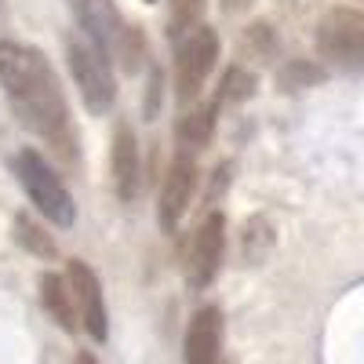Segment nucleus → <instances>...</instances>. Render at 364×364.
I'll return each mask as SVG.
<instances>
[{
    "label": "nucleus",
    "instance_id": "obj_19",
    "mask_svg": "<svg viewBox=\"0 0 364 364\" xmlns=\"http://www.w3.org/2000/svg\"><path fill=\"white\" fill-rule=\"evenodd\" d=\"M360 4H364V0H360Z\"/></svg>",
    "mask_w": 364,
    "mask_h": 364
},
{
    "label": "nucleus",
    "instance_id": "obj_2",
    "mask_svg": "<svg viewBox=\"0 0 364 364\" xmlns=\"http://www.w3.org/2000/svg\"><path fill=\"white\" fill-rule=\"evenodd\" d=\"M11 171L18 178V186L26 190V197L33 200V208L48 223H55L58 230L73 226V219H77L73 193L66 190L63 175L44 161V154H37V149H18L11 157Z\"/></svg>",
    "mask_w": 364,
    "mask_h": 364
},
{
    "label": "nucleus",
    "instance_id": "obj_11",
    "mask_svg": "<svg viewBox=\"0 0 364 364\" xmlns=\"http://www.w3.org/2000/svg\"><path fill=\"white\" fill-rule=\"evenodd\" d=\"M186 364H219L223 353V314L219 306H204L186 328Z\"/></svg>",
    "mask_w": 364,
    "mask_h": 364
},
{
    "label": "nucleus",
    "instance_id": "obj_9",
    "mask_svg": "<svg viewBox=\"0 0 364 364\" xmlns=\"http://www.w3.org/2000/svg\"><path fill=\"white\" fill-rule=\"evenodd\" d=\"M193 190H197V164H193V157L178 154L164 175L161 200H157V219H161L164 233H175V226L182 223V215H186V208L193 200Z\"/></svg>",
    "mask_w": 364,
    "mask_h": 364
},
{
    "label": "nucleus",
    "instance_id": "obj_5",
    "mask_svg": "<svg viewBox=\"0 0 364 364\" xmlns=\"http://www.w3.org/2000/svg\"><path fill=\"white\" fill-rule=\"evenodd\" d=\"M215 58H219V37L204 22L178 41V51H175V99L178 102H193L200 95L208 73L215 70Z\"/></svg>",
    "mask_w": 364,
    "mask_h": 364
},
{
    "label": "nucleus",
    "instance_id": "obj_1",
    "mask_svg": "<svg viewBox=\"0 0 364 364\" xmlns=\"http://www.w3.org/2000/svg\"><path fill=\"white\" fill-rule=\"evenodd\" d=\"M0 91L8 95L15 117L29 132L55 146L66 161L77 157L73 117L63 95V84H58L51 58L41 48L0 41Z\"/></svg>",
    "mask_w": 364,
    "mask_h": 364
},
{
    "label": "nucleus",
    "instance_id": "obj_18",
    "mask_svg": "<svg viewBox=\"0 0 364 364\" xmlns=\"http://www.w3.org/2000/svg\"><path fill=\"white\" fill-rule=\"evenodd\" d=\"M73 364H99V360H95V353H87V350H80V353L73 357Z\"/></svg>",
    "mask_w": 364,
    "mask_h": 364
},
{
    "label": "nucleus",
    "instance_id": "obj_7",
    "mask_svg": "<svg viewBox=\"0 0 364 364\" xmlns=\"http://www.w3.org/2000/svg\"><path fill=\"white\" fill-rule=\"evenodd\" d=\"M66 284H70V299H73V310H77L80 328L95 343H106L109 339V317H106V299H102L99 273L91 269L84 259H70Z\"/></svg>",
    "mask_w": 364,
    "mask_h": 364
},
{
    "label": "nucleus",
    "instance_id": "obj_4",
    "mask_svg": "<svg viewBox=\"0 0 364 364\" xmlns=\"http://www.w3.org/2000/svg\"><path fill=\"white\" fill-rule=\"evenodd\" d=\"M317 55L343 73H364V11H328L317 26Z\"/></svg>",
    "mask_w": 364,
    "mask_h": 364
},
{
    "label": "nucleus",
    "instance_id": "obj_14",
    "mask_svg": "<svg viewBox=\"0 0 364 364\" xmlns=\"http://www.w3.org/2000/svg\"><path fill=\"white\" fill-rule=\"evenodd\" d=\"M200 18H204V0H171V41L178 37H186V33H193V29L200 26Z\"/></svg>",
    "mask_w": 364,
    "mask_h": 364
},
{
    "label": "nucleus",
    "instance_id": "obj_15",
    "mask_svg": "<svg viewBox=\"0 0 364 364\" xmlns=\"http://www.w3.org/2000/svg\"><path fill=\"white\" fill-rule=\"evenodd\" d=\"M15 233H18V245H22V248H29L33 255H41V259H51V255H55V240H51L37 223H29L26 215H18V219H15Z\"/></svg>",
    "mask_w": 364,
    "mask_h": 364
},
{
    "label": "nucleus",
    "instance_id": "obj_17",
    "mask_svg": "<svg viewBox=\"0 0 364 364\" xmlns=\"http://www.w3.org/2000/svg\"><path fill=\"white\" fill-rule=\"evenodd\" d=\"M252 4H255V0H223V11L233 15V11H245V8H252Z\"/></svg>",
    "mask_w": 364,
    "mask_h": 364
},
{
    "label": "nucleus",
    "instance_id": "obj_16",
    "mask_svg": "<svg viewBox=\"0 0 364 364\" xmlns=\"http://www.w3.org/2000/svg\"><path fill=\"white\" fill-rule=\"evenodd\" d=\"M252 87H255V80H252V73H245V70H230L226 77H223V84H219V99H215V106H237V102H245L248 95H252Z\"/></svg>",
    "mask_w": 364,
    "mask_h": 364
},
{
    "label": "nucleus",
    "instance_id": "obj_10",
    "mask_svg": "<svg viewBox=\"0 0 364 364\" xmlns=\"http://www.w3.org/2000/svg\"><path fill=\"white\" fill-rule=\"evenodd\" d=\"M109 168H113V190H117V197L124 204H132L139 197V182H142L139 139H135L132 124H117L113 149H109Z\"/></svg>",
    "mask_w": 364,
    "mask_h": 364
},
{
    "label": "nucleus",
    "instance_id": "obj_12",
    "mask_svg": "<svg viewBox=\"0 0 364 364\" xmlns=\"http://www.w3.org/2000/svg\"><path fill=\"white\" fill-rule=\"evenodd\" d=\"M215 113H219L215 102H204V106H193L186 117L178 120V146H182L186 157L211 139V132H215Z\"/></svg>",
    "mask_w": 364,
    "mask_h": 364
},
{
    "label": "nucleus",
    "instance_id": "obj_13",
    "mask_svg": "<svg viewBox=\"0 0 364 364\" xmlns=\"http://www.w3.org/2000/svg\"><path fill=\"white\" fill-rule=\"evenodd\" d=\"M41 295H44V310L51 314V321L63 324L66 331H77V310H73L66 277H58V273H44V277H41Z\"/></svg>",
    "mask_w": 364,
    "mask_h": 364
},
{
    "label": "nucleus",
    "instance_id": "obj_3",
    "mask_svg": "<svg viewBox=\"0 0 364 364\" xmlns=\"http://www.w3.org/2000/svg\"><path fill=\"white\" fill-rule=\"evenodd\" d=\"M66 58H70V73L80 87V99H84L87 113L106 117L117 102V80L109 70V58L80 33L66 37Z\"/></svg>",
    "mask_w": 364,
    "mask_h": 364
},
{
    "label": "nucleus",
    "instance_id": "obj_8",
    "mask_svg": "<svg viewBox=\"0 0 364 364\" xmlns=\"http://www.w3.org/2000/svg\"><path fill=\"white\" fill-rule=\"evenodd\" d=\"M77 26H80V37H87L91 44H95L106 58L117 51L128 58V37L132 29L120 26V15L113 8V0H66Z\"/></svg>",
    "mask_w": 364,
    "mask_h": 364
},
{
    "label": "nucleus",
    "instance_id": "obj_20",
    "mask_svg": "<svg viewBox=\"0 0 364 364\" xmlns=\"http://www.w3.org/2000/svg\"><path fill=\"white\" fill-rule=\"evenodd\" d=\"M146 4H149V0H146Z\"/></svg>",
    "mask_w": 364,
    "mask_h": 364
},
{
    "label": "nucleus",
    "instance_id": "obj_6",
    "mask_svg": "<svg viewBox=\"0 0 364 364\" xmlns=\"http://www.w3.org/2000/svg\"><path fill=\"white\" fill-rule=\"evenodd\" d=\"M226 255V219L223 211H211L204 215L186 245V281L190 288H208L215 281V273L223 266Z\"/></svg>",
    "mask_w": 364,
    "mask_h": 364
}]
</instances>
